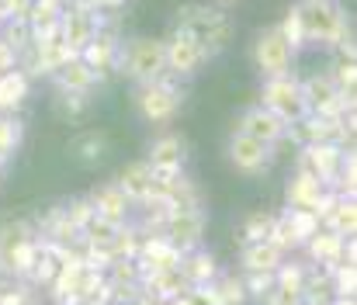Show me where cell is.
I'll use <instances>...</instances> for the list:
<instances>
[{
    "label": "cell",
    "instance_id": "cell-19",
    "mask_svg": "<svg viewBox=\"0 0 357 305\" xmlns=\"http://www.w3.org/2000/svg\"><path fill=\"white\" fill-rule=\"evenodd\" d=\"M326 195V184L309 174V170H291L288 184H284V208H302V211H316V204L323 202Z\"/></svg>",
    "mask_w": 357,
    "mask_h": 305
},
{
    "label": "cell",
    "instance_id": "cell-49",
    "mask_svg": "<svg viewBox=\"0 0 357 305\" xmlns=\"http://www.w3.org/2000/svg\"><path fill=\"white\" fill-rule=\"evenodd\" d=\"M10 70H17V52L0 38V73H10Z\"/></svg>",
    "mask_w": 357,
    "mask_h": 305
},
{
    "label": "cell",
    "instance_id": "cell-50",
    "mask_svg": "<svg viewBox=\"0 0 357 305\" xmlns=\"http://www.w3.org/2000/svg\"><path fill=\"white\" fill-rule=\"evenodd\" d=\"M28 7H31V0H3L7 17H28Z\"/></svg>",
    "mask_w": 357,
    "mask_h": 305
},
{
    "label": "cell",
    "instance_id": "cell-52",
    "mask_svg": "<svg viewBox=\"0 0 357 305\" xmlns=\"http://www.w3.org/2000/svg\"><path fill=\"white\" fill-rule=\"evenodd\" d=\"M212 7H222V10H229V7H236L239 0H208Z\"/></svg>",
    "mask_w": 357,
    "mask_h": 305
},
{
    "label": "cell",
    "instance_id": "cell-38",
    "mask_svg": "<svg viewBox=\"0 0 357 305\" xmlns=\"http://www.w3.org/2000/svg\"><path fill=\"white\" fill-rule=\"evenodd\" d=\"M121 225H125V222H121ZM115 232H119V222H108V218L94 215V218L80 229V243H87V246H112Z\"/></svg>",
    "mask_w": 357,
    "mask_h": 305
},
{
    "label": "cell",
    "instance_id": "cell-57",
    "mask_svg": "<svg viewBox=\"0 0 357 305\" xmlns=\"http://www.w3.org/2000/svg\"><path fill=\"white\" fill-rule=\"evenodd\" d=\"M105 305H115V302H105Z\"/></svg>",
    "mask_w": 357,
    "mask_h": 305
},
{
    "label": "cell",
    "instance_id": "cell-53",
    "mask_svg": "<svg viewBox=\"0 0 357 305\" xmlns=\"http://www.w3.org/2000/svg\"><path fill=\"white\" fill-rule=\"evenodd\" d=\"M330 305H357V299H337V295H333V299H330Z\"/></svg>",
    "mask_w": 357,
    "mask_h": 305
},
{
    "label": "cell",
    "instance_id": "cell-58",
    "mask_svg": "<svg viewBox=\"0 0 357 305\" xmlns=\"http://www.w3.org/2000/svg\"><path fill=\"white\" fill-rule=\"evenodd\" d=\"M73 305H84V302H73Z\"/></svg>",
    "mask_w": 357,
    "mask_h": 305
},
{
    "label": "cell",
    "instance_id": "cell-23",
    "mask_svg": "<svg viewBox=\"0 0 357 305\" xmlns=\"http://www.w3.org/2000/svg\"><path fill=\"white\" fill-rule=\"evenodd\" d=\"M181 271H184V278H188L191 288H202V285H212V281L219 278L222 264H219V257H215L212 250L198 246V250H188V253L181 257Z\"/></svg>",
    "mask_w": 357,
    "mask_h": 305
},
{
    "label": "cell",
    "instance_id": "cell-40",
    "mask_svg": "<svg viewBox=\"0 0 357 305\" xmlns=\"http://www.w3.org/2000/svg\"><path fill=\"white\" fill-rule=\"evenodd\" d=\"M0 38L21 56V52L31 45V24H28L24 17H7V21L0 24Z\"/></svg>",
    "mask_w": 357,
    "mask_h": 305
},
{
    "label": "cell",
    "instance_id": "cell-48",
    "mask_svg": "<svg viewBox=\"0 0 357 305\" xmlns=\"http://www.w3.org/2000/svg\"><path fill=\"white\" fill-rule=\"evenodd\" d=\"M257 305H302V295L295 292H284V288H271Z\"/></svg>",
    "mask_w": 357,
    "mask_h": 305
},
{
    "label": "cell",
    "instance_id": "cell-16",
    "mask_svg": "<svg viewBox=\"0 0 357 305\" xmlns=\"http://www.w3.org/2000/svg\"><path fill=\"white\" fill-rule=\"evenodd\" d=\"M205 232H208V211H170V218L163 225V236L181 253L205 246Z\"/></svg>",
    "mask_w": 357,
    "mask_h": 305
},
{
    "label": "cell",
    "instance_id": "cell-10",
    "mask_svg": "<svg viewBox=\"0 0 357 305\" xmlns=\"http://www.w3.org/2000/svg\"><path fill=\"white\" fill-rule=\"evenodd\" d=\"M163 52H167V73H174L177 80H191L208 63L202 45L181 28H170V35L163 38Z\"/></svg>",
    "mask_w": 357,
    "mask_h": 305
},
{
    "label": "cell",
    "instance_id": "cell-20",
    "mask_svg": "<svg viewBox=\"0 0 357 305\" xmlns=\"http://www.w3.org/2000/svg\"><path fill=\"white\" fill-rule=\"evenodd\" d=\"M52 84H56V94H87V98H94L98 94V87H101V80L94 77V70L77 56V59H70L59 73H52L49 77Z\"/></svg>",
    "mask_w": 357,
    "mask_h": 305
},
{
    "label": "cell",
    "instance_id": "cell-31",
    "mask_svg": "<svg viewBox=\"0 0 357 305\" xmlns=\"http://www.w3.org/2000/svg\"><path fill=\"white\" fill-rule=\"evenodd\" d=\"M323 229H330V232H337V236H344V239H354V232H357V202L354 198H340V202L333 204V211L323 218Z\"/></svg>",
    "mask_w": 357,
    "mask_h": 305
},
{
    "label": "cell",
    "instance_id": "cell-45",
    "mask_svg": "<svg viewBox=\"0 0 357 305\" xmlns=\"http://www.w3.org/2000/svg\"><path fill=\"white\" fill-rule=\"evenodd\" d=\"M239 278H243V288H246V299H250V305H257L271 288H274V274H243L239 271Z\"/></svg>",
    "mask_w": 357,
    "mask_h": 305
},
{
    "label": "cell",
    "instance_id": "cell-13",
    "mask_svg": "<svg viewBox=\"0 0 357 305\" xmlns=\"http://www.w3.org/2000/svg\"><path fill=\"white\" fill-rule=\"evenodd\" d=\"M351 153H354V149H344V146H333V142H309V146H302V149L295 153V167H298V170H309V174H316L323 184H330L333 174L347 163Z\"/></svg>",
    "mask_w": 357,
    "mask_h": 305
},
{
    "label": "cell",
    "instance_id": "cell-41",
    "mask_svg": "<svg viewBox=\"0 0 357 305\" xmlns=\"http://www.w3.org/2000/svg\"><path fill=\"white\" fill-rule=\"evenodd\" d=\"M333 195H340V198H354V191H357V160H354V153L347 156V163L333 174V181L326 184Z\"/></svg>",
    "mask_w": 357,
    "mask_h": 305
},
{
    "label": "cell",
    "instance_id": "cell-7",
    "mask_svg": "<svg viewBox=\"0 0 357 305\" xmlns=\"http://www.w3.org/2000/svg\"><path fill=\"white\" fill-rule=\"evenodd\" d=\"M260 107L271 111L274 118H281L284 125L305 118V101H302V77L298 73H284V77H271L260 84Z\"/></svg>",
    "mask_w": 357,
    "mask_h": 305
},
{
    "label": "cell",
    "instance_id": "cell-2",
    "mask_svg": "<svg viewBox=\"0 0 357 305\" xmlns=\"http://www.w3.org/2000/svg\"><path fill=\"white\" fill-rule=\"evenodd\" d=\"M295 7H298V14H302L309 45H319V49L337 52V49L354 35L351 14H347V7H344L340 0H298Z\"/></svg>",
    "mask_w": 357,
    "mask_h": 305
},
{
    "label": "cell",
    "instance_id": "cell-34",
    "mask_svg": "<svg viewBox=\"0 0 357 305\" xmlns=\"http://www.w3.org/2000/svg\"><path fill=\"white\" fill-rule=\"evenodd\" d=\"M326 73H330V80H333L340 91L354 94V87H357V56H351V52H333Z\"/></svg>",
    "mask_w": 357,
    "mask_h": 305
},
{
    "label": "cell",
    "instance_id": "cell-55",
    "mask_svg": "<svg viewBox=\"0 0 357 305\" xmlns=\"http://www.w3.org/2000/svg\"><path fill=\"white\" fill-rule=\"evenodd\" d=\"M3 21H7V14H3V0H0V24H3Z\"/></svg>",
    "mask_w": 357,
    "mask_h": 305
},
{
    "label": "cell",
    "instance_id": "cell-5",
    "mask_svg": "<svg viewBox=\"0 0 357 305\" xmlns=\"http://www.w3.org/2000/svg\"><path fill=\"white\" fill-rule=\"evenodd\" d=\"M38 253V232L31 218H10L0 225V278H21Z\"/></svg>",
    "mask_w": 357,
    "mask_h": 305
},
{
    "label": "cell",
    "instance_id": "cell-9",
    "mask_svg": "<svg viewBox=\"0 0 357 305\" xmlns=\"http://www.w3.org/2000/svg\"><path fill=\"white\" fill-rule=\"evenodd\" d=\"M226 160L239 177H264L274 163V153H271V146H264L243 132H233L226 142Z\"/></svg>",
    "mask_w": 357,
    "mask_h": 305
},
{
    "label": "cell",
    "instance_id": "cell-25",
    "mask_svg": "<svg viewBox=\"0 0 357 305\" xmlns=\"http://www.w3.org/2000/svg\"><path fill=\"white\" fill-rule=\"evenodd\" d=\"M31 87H35V80L21 66L10 73H0V114H17L21 104L31 98Z\"/></svg>",
    "mask_w": 357,
    "mask_h": 305
},
{
    "label": "cell",
    "instance_id": "cell-39",
    "mask_svg": "<svg viewBox=\"0 0 357 305\" xmlns=\"http://www.w3.org/2000/svg\"><path fill=\"white\" fill-rule=\"evenodd\" d=\"M63 10H66V0H31V7H28V17H24V21H28L31 28L59 24Z\"/></svg>",
    "mask_w": 357,
    "mask_h": 305
},
{
    "label": "cell",
    "instance_id": "cell-42",
    "mask_svg": "<svg viewBox=\"0 0 357 305\" xmlns=\"http://www.w3.org/2000/svg\"><path fill=\"white\" fill-rule=\"evenodd\" d=\"M284 215H288V222H291V229H295L298 243H305L309 236H316V232L323 229V222H319V215H316V211H302V208H284Z\"/></svg>",
    "mask_w": 357,
    "mask_h": 305
},
{
    "label": "cell",
    "instance_id": "cell-56",
    "mask_svg": "<svg viewBox=\"0 0 357 305\" xmlns=\"http://www.w3.org/2000/svg\"><path fill=\"white\" fill-rule=\"evenodd\" d=\"M3 170H7V167H3V163H0V181H3Z\"/></svg>",
    "mask_w": 357,
    "mask_h": 305
},
{
    "label": "cell",
    "instance_id": "cell-17",
    "mask_svg": "<svg viewBox=\"0 0 357 305\" xmlns=\"http://www.w3.org/2000/svg\"><path fill=\"white\" fill-rule=\"evenodd\" d=\"M188 288H191V285H188L181 264H177V267H160V271H142V295H149L156 305L174 302V299L184 295Z\"/></svg>",
    "mask_w": 357,
    "mask_h": 305
},
{
    "label": "cell",
    "instance_id": "cell-27",
    "mask_svg": "<svg viewBox=\"0 0 357 305\" xmlns=\"http://www.w3.org/2000/svg\"><path fill=\"white\" fill-rule=\"evenodd\" d=\"M163 202H167L170 211H208V208H205V195H202V188H198L188 174H184L170 191H167V198H163Z\"/></svg>",
    "mask_w": 357,
    "mask_h": 305
},
{
    "label": "cell",
    "instance_id": "cell-24",
    "mask_svg": "<svg viewBox=\"0 0 357 305\" xmlns=\"http://www.w3.org/2000/svg\"><path fill=\"white\" fill-rule=\"evenodd\" d=\"M181 257H184V253H181L163 232H156V236H142V246H139V264H142V271L177 267Z\"/></svg>",
    "mask_w": 357,
    "mask_h": 305
},
{
    "label": "cell",
    "instance_id": "cell-14",
    "mask_svg": "<svg viewBox=\"0 0 357 305\" xmlns=\"http://www.w3.org/2000/svg\"><path fill=\"white\" fill-rule=\"evenodd\" d=\"M115 184H119L121 195L128 198L132 211H135V208H142V204H149V202H163V198H160V191H156L153 167H149L146 160H132V163H125L119 174H115Z\"/></svg>",
    "mask_w": 357,
    "mask_h": 305
},
{
    "label": "cell",
    "instance_id": "cell-4",
    "mask_svg": "<svg viewBox=\"0 0 357 305\" xmlns=\"http://www.w3.org/2000/svg\"><path fill=\"white\" fill-rule=\"evenodd\" d=\"M119 73L125 80H132L135 87L153 84L167 73V52H163V38L156 35H132L121 42L119 56Z\"/></svg>",
    "mask_w": 357,
    "mask_h": 305
},
{
    "label": "cell",
    "instance_id": "cell-15",
    "mask_svg": "<svg viewBox=\"0 0 357 305\" xmlns=\"http://www.w3.org/2000/svg\"><path fill=\"white\" fill-rule=\"evenodd\" d=\"M98 28H101V17L91 10V7H84V3H77V0H66V10H63V17H59V35H63V42L70 45V52H84V45L98 35Z\"/></svg>",
    "mask_w": 357,
    "mask_h": 305
},
{
    "label": "cell",
    "instance_id": "cell-18",
    "mask_svg": "<svg viewBox=\"0 0 357 305\" xmlns=\"http://www.w3.org/2000/svg\"><path fill=\"white\" fill-rule=\"evenodd\" d=\"M233 132H243V135H250V139H257V142H264V146L274 149L278 139L284 135V121L274 118L271 111H264L260 104H253V107H246L236 118V128Z\"/></svg>",
    "mask_w": 357,
    "mask_h": 305
},
{
    "label": "cell",
    "instance_id": "cell-22",
    "mask_svg": "<svg viewBox=\"0 0 357 305\" xmlns=\"http://www.w3.org/2000/svg\"><path fill=\"white\" fill-rule=\"evenodd\" d=\"M284 253L271 243V239H260V243H243L239 246V271L243 274H274L281 267Z\"/></svg>",
    "mask_w": 357,
    "mask_h": 305
},
{
    "label": "cell",
    "instance_id": "cell-29",
    "mask_svg": "<svg viewBox=\"0 0 357 305\" xmlns=\"http://www.w3.org/2000/svg\"><path fill=\"white\" fill-rule=\"evenodd\" d=\"M309 271H312V267H309L298 253H291V257H284L281 267L274 271V288H284V292L302 295V288H305V281H309Z\"/></svg>",
    "mask_w": 357,
    "mask_h": 305
},
{
    "label": "cell",
    "instance_id": "cell-32",
    "mask_svg": "<svg viewBox=\"0 0 357 305\" xmlns=\"http://www.w3.org/2000/svg\"><path fill=\"white\" fill-rule=\"evenodd\" d=\"M24 142V125L17 114H0V163L7 167Z\"/></svg>",
    "mask_w": 357,
    "mask_h": 305
},
{
    "label": "cell",
    "instance_id": "cell-46",
    "mask_svg": "<svg viewBox=\"0 0 357 305\" xmlns=\"http://www.w3.org/2000/svg\"><path fill=\"white\" fill-rule=\"evenodd\" d=\"M66 208V215H70V222L77 225V229H84L91 218H94V204H91V198L87 195H77V198H70V202L63 204Z\"/></svg>",
    "mask_w": 357,
    "mask_h": 305
},
{
    "label": "cell",
    "instance_id": "cell-47",
    "mask_svg": "<svg viewBox=\"0 0 357 305\" xmlns=\"http://www.w3.org/2000/svg\"><path fill=\"white\" fill-rule=\"evenodd\" d=\"M91 101H94V98H87V94H59V107H63L66 118H80V114H87Z\"/></svg>",
    "mask_w": 357,
    "mask_h": 305
},
{
    "label": "cell",
    "instance_id": "cell-35",
    "mask_svg": "<svg viewBox=\"0 0 357 305\" xmlns=\"http://www.w3.org/2000/svg\"><path fill=\"white\" fill-rule=\"evenodd\" d=\"M326 278H330V292L337 299H357V267L354 264H333L326 267Z\"/></svg>",
    "mask_w": 357,
    "mask_h": 305
},
{
    "label": "cell",
    "instance_id": "cell-33",
    "mask_svg": "<svg viewBox=\"0 0 357 305\" xmlns=\"http://www.w3.org/2000/svg\"><path fill=\"white\" fill-rule=\"evenodd\" d=\"M212 292H215V302L219 305H250L239 271H219V278L212 281Z\"/></svg>",
    "mask_w": 357,
    "mask_h": 305
},
{
    "label": "cell",
    "instance_id": "cell-51",
    "mask_svg": "<svg viewBox=\"0 0 357 305\" xmlns=\"http://www.w3.org/2000/svg\"><path fill=\"white\" fill-rule=\"evenodd\" d=\"M125 305H156V302H153V299H149V295H142V292H139V295H135V299H132V302H125Z\"/></svg>",
    "mask_w": 357,
    "mask_h": 305
},
{
    "label": "cell",
    "instance_id": "cell-54",
    "mask_svg": "<svg viewBox=\"0 0 357 305\" xmlns=\"http://www.w3.org/2000/svg\"><path fill=\"white\" fill-rule=\"evenodd\" d=\"M21 305H45V299H42V295H35V299H28V302H21Z\"/></svg>",
    "mask_w": 357,
    "mask_h": 305
},
{
    "label": "cell",
    "instance_id": "cell-28",
    "mask_svg": "<svg viewBox=\"0 0 357 305\" xmlns=\"http://www.w3.org/2000/svg\"><path fill=\"white\" fill-rule=\"evenodd\" d=\"M70 153L80 160V163H101L105 156H108V135L101 132V128H91V132H80V135H73V142H70Z\"/></svg>",
    "mask_w": 357,
    "mask_h": 305
},
{
    "label": "cell",
    "instance_id": "cell-1",
    "mask_svg": "<svg viewBox=\"0 0 357 305\" xmlns=\"http://www.w3.org/2000/svg\"><path fill=\"white\" fill-rule=\"evenodd\" d=\"M174 28L188 31L202 45V52L208 56V63L219 52H226L229 42H233V35H236V24H233L229 10L212 7V3H181L174 10Z\"/></svg>",
    "mask_w": 357,
    "mask_h": 305
},
{
    "label": "cell",
    "instance_id": "cell-12",
    "mask_svg": "<svg viewBox=\"0 0 357 305\" xmlns=\"http://www.w3.org/2000/svg\"><path fill=\"white\" fill-rule=\"evenodd\" d=\"M188 156L191 149L181 132H163L146 149V163L153 167V174H188Z\"/></svg>",
    "mask_w": 357,
    "mask_h": 305
},
{
    "label": "cell",
    "instance_id": "cell-6",
    "mask_svg": "<svg viewBox=\"0 0 357 305\" xmlns=\"http://www.w3.org/2000/svg\"><path fill=\"white\" fill-rule=\"evenodd\" d=\"M250 59H253L260 80L295 73V49L281 38L278 24H267V28H260V31L253 35V42H250Z\"/></svg>",
    "mask_w": 357,
    "mask_h": 305
},
{
    "label": "cell",
    "instance_id": "cell-43",
    "mask_svg": "<svg viewBox=\"0 0 357 305\" xmlns=\"http://www.w3.org/2000/svg\"><path fill=\"white\" fill-rule=\"evenodd\" d=\"M105 274L115 285H142V264L139 260H115Z\"/></svg>",
    "mask_w": 357,
    "mask_h": 305
},
{
    "label": "cell",
    "instance_id": "cell-36",
    "mask_svg": "<svg viewBox=\"0 0 357 305\" xmlns=\"http://www.w3.org/2000/svg\"><path fill=\"white\" fill-rule=\"evenodd\" d=\"M278 31H281V38L295 49V56L309 45V38H305V24H302V14H298V7L291 3L284 14H281V21H278Z\"/></svg>",
    "mask_w": 357,
    "mask_h": 305
},
{
    "label": "cell",
    "instance_id": "cell-30",
    "mask_svg": "<svg viewBox=\"0 0 357 305\" xmlns=\"http://www.w3.org/2000/svg\"><path fill=\"white\" fill-rule=\"evenodd\" d=\"M271 225H274V211L257 208V211H250V215L236 225L233 239H236L239 246H243V243H260V239H267V236H271Z\"/></svg>",
    "mask_w": 357,
    "mask_h": 305
},
{
    "label": "cell",
    "instance_id": "cell-8",
    "mask_svg": "<svg viewBox=\"0 0 357 305\" xmlns=\"http://www.w3.org/2000/svg\"><path fill=\"white\" fill-rule=\"evenodd\" d=\"M302 101L305 114H354V94L340 91L326 70L302 77Z\"/></svg>",
    "mask_w": 357,
    "mask_h": 305
},
{
    "label": "cell",
    "instance_id": "cell-26",
    "mask_svg": "<svg viewBox=\"0 0 357 305\" xmlns=\"http://www.w3.org/2000/svg\"><path fill=\"white\" fill-rule=\"evenodd\" d=\"M56 274H59V264L38 246V253L31 257V264L24 267V274H21V281L35 292V295H45L49 292V285L56 281Z\"/></svg>",
    "mask_w": 357,
    "mask_h": 305
},
{
    "label": "cell",
    "instance_id": "cell-21",
    "mask_svg": "<svg viewBox=\"0 0 357 305\" xmlns=\"http://www.w3.org/2000/svg\"><path fill=\"white\" fill-rule=\"evenodd\" d=\"M87 198L94 204V215H101V218H108V222H128L132 218V204L128 198L119 191V184L115 181H101L98 188H91L87 191Z\"/></svg>",
    "mask_w": 357,
    "mask_h": 305
},
{
    "label": "cell",
    "instance_id": "cell-44",
    "mask_svg": "<svg viewBox=\"0 0 357 305\" xmlns=\"http://www.w3.org/2000/svg\"><path fill=\"white\" fill-rule=\"evenodd\" d=\"M35 299V292L21 278H0V305H21Z\"/></svg>",
    "mask_w": 357,
    "mask_h": 305
},
{
    "label": "cell",
    "instance_id": "cell-11",
    "mask_svg": "<svg viewBox=\"0 0 357 305\" xmlns=\"http://www.w3.org/2000/svg\"><path fill=\"white\" fill-rule=\"evenodd\" d=\"M298 257L302 260H309L312 267H333V264H354L357 253H354V239H344V236H337V232H330V229H319L316 236H309L305 243H302V250H298Z\"/></svg>",
    "mask_w": 357,
    "mask_h": 305
},
{
    "label": "cell",
    "instance_id": "cell-37",
    "mask_svg": "<svg viewBox=\"0 0 357 305\" xmlns=\"http://www.w3.org/2000/svg\"><path fill=\"white\" fill-rule=\"evenodd\" d=\"M284 257H291V253H298L302 250V243H298V236H295V229H291V222H288V215L284 211H274V225H271V236H267Z\"/></svg>",
    "mask_w": 357,
    "mask_h": 305
},
{
    "label": "cell",
    "instance_id": "cell-3",
    "mask_svg": "<svg viewBox=\"0 0 357 305\" xmlns=\"http://www.w3.org/2000/svg\"><path fill=\"white\" fill-rule=\"evenodd\" d=\"M184 98H188L184 80H177L174 73H163L160 80L135 87V111H139V118H142V121H149V125L163 128V125H170V121L181 114Z\"/></svg>",
    "mask_w": 357,
    "mask_h": 305
}]
</instances>
